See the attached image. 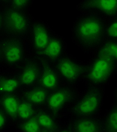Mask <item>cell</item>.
<instances>
[{
  "mask_svg": "<svg viewBox=\"0 0 117 132\" xmlns=\"http://www.w3.org/2000/svg\"><path fill=\"white\" fill-rule=\"evenodd\" d=\"M49 93L48 91L44 89L38 84H36L33 86L25 88V91L21 96L31 102L35 106H45Z\"/></svg>",
  "mask_w": 117,
  "mask_h": 132,
  "instance_id": "2e32d148",
  "label": "cell"
},
{
  "mask_svg": "<svg viewBox=\"0 0 117 132\" xmlns=\"http://www.w3.org/2000/svg\"><path fill=\"white\" fill-rule=\"evenodd\" d=\"M41 70V61L29 59L26 61L23 67L17 74L22 88H27L38 84Z\"/></svg>",
  "mask_w": 117,
  "mask_h": 132,
  "instance_id": "4fadbf2b",
  "label": "cell"
},
{
  "mask_svg": "<svg viewBox=\"0 0 117 132\" xmlns=\"http://www.w3.org/2000/svg\"><path fill=\"white\" fill-rule=\"evenodd\" d=\"M22 88L17 76H0V94L17 92Z\"/></svg>",
  "mask_w": 117,
  "mask_h": 132,
  "instance_id": "e0dca14e",
  "label": "cell"
},
{
  "mask_svg": "<svg viewBox=\"0 0 117 132\" xmlns=\"http://www.w3.org/2000/svg\"><path fill=\"white\" fill-rule=\"evenodd\" d=\"M104 39H117V17L112 18L111 20L106 23Z\"/></svg>",
  "mask_w": 117,
  "mask_h": 132,
  "instance_id": "7402d4cb",
  "label": "cell"
},
{
  "mask_svg": "<svg viewBox=\"0 0 117 132\" xmlns=\"http://www.w3.org/2000/svg\"><path fill=\"white\" fill-rule=\"evenodd\" d=\"M62 79L53 64L41 61V70L38 84L49 92L62 85Z\"/></svg>",
  "mask_w": 117,
  "mask_h": 132,
  "instance_id": "7c38bea8",
  "label": "cell"
},
{
  "mask_svg": "<svg viewBox=\"0 0 117 132\" xmlns=\"http://www.w3.org/2000/svg\"><path fill=\"white\" fill-rule=\"evenodd\" d=\"M64 132H105L104 120L98 116L74 117L65 126H62Z\"/></svg>",
  "mask_w": 117,
  "mask_h": 132,
  "instance_id": "9c48e42d",
  "label": "cell"
},
{
  "mask_svg": "<svg viewBox=\"0 0 117 132\" xmlns=\"http://www.w3.org/2000/svg\"><path fill=\"white\" fill-rule=\"evenodd\" d=\"M95 50V54L107 56L117 61V39H104Z\"/></svg>",
  "mask_w": 117,
  "mask_h": 132,
  "instance_id": "ac0fdd59",
  "label": "cell"
},
{
  "mask_svg": "<svg viewBox=\"0 0 117 132\" xmlns=\"http://www.w3.org/2000/svg\"><path fill=\"white\" fill-rule=\"evenodd\" d=\"M2 14L3 30L11 37L21 39L29 33L32 22L25 11L16 10L6 6Z\"/></svg>",
  "mask_w": 117,
  "mask_h": 132,
  "instance_id": "277c9868",
  "label": "cell"
},
{
  "mask_svg": "<svg viewBox=\"0 0 117 132\" xmlns=\"http://www.w3.org/2000/svg\"><path fill=\"white\" fill-rule=\"evenodd\" d=\"M16 128L18 131L21 132H44L35 116L26 120L16 122Z\"/></svg>",
  "mask_w": 117,
  "mask_h": 132,
  "instance_id": "ffe728a7",
  "label": "cell"
},
{
  "mask_svg": "<svg viewBox=\"0 0 117 132\" xmlns=\"http://www.w3.org/2000/svg\"><path fill=\"white\" fill-rule=\"evenodd\" d=\"M78 96L77 92L74 87L71 85H61L49 93L45 106L59 116L68 106H71Z\"/></svg>",
  "mask_w": 117,
  "mask_h": 132,
  "instance_id": "8992f818",
  "label": "cell"
},
{
  "mask_svg": "<svg viewBox=\"0 0 117 132\" xmlns=\"http://www.w3.org/2000/svg\"><path fill=\"white\" fill-rule=\"evenodd\" d=\"M35 109L36 106L35 105L20 95L17 112V121L26 120L34 116Z\"/></svg>",
  "mask_w": 117,
  "mask_h": 132,
  "instance_id": "d6986e66",
  "label": "cell"
},
{
  "mask_svg": "<svg viewBox=\"0 0 117 132\" xmlns=\"http://www.w3.org/2000/svg\"><path fill=\"white\" fill-rule=\"evenodd\" d=\"M66 52L67 44L65 38L55 32L38 59L40 61L54 64Z\"/></svg>",
  "mask_w": 117,
  "mask_h": 132,
  "instance_id": "8fae6325",
  "label": "cell"
},
{
  "mask_svg": "<svg viewBox=\"0 0 117 132\" xmlns=\"http://www.w3.org/2000/svg\"><path fill=\"white\" fill-rule=\"evenodd\" d=\"M117 72V61L109 57L95 54L83 76L84 80L89 85L103 87L112 80Z\"/></svg>",
  "mask_w": 117,
  "mask_h": 132,
  "instance_id": "3957f363",
  "label": "cell"
},
{
  "mask_svg": "<svg viewBox=\"0 0 117 132\" xmlns=\"http://www.w3.org/2000/svg\"><path fill=\"white\" fill-rule=\"evenodd\" d=\"M0 61H2V54H1V48H0Z\"/></svg>",
  "mask_w": 117,
  "mask_h": 132,
  "instance_id": "4316f807",
  "label": "cell"
},
{
  "mask_svg": "<svg viewBox=\"0 0 117 132\" xmlns=\"http://www.w3.org/2000/svg\"><path fill=\"white\" fill-rule=\"evenodd\" d=\"M32 2L33 0H8L7 2V6L16 10L26 11L31 5Z\"/></svg>",
  "mask_w": 117,
  "mask_h": 132,
  "instance_id": "603a6c76",
  "label": "cell"
},
{
  "mask_svg": "<svg viewBox=\"0 0 117 132\" xmlns=\"http://www.w3.org/2000/svg\"><path fill=\"white\" fill-rule=\"evenodd\" d=\"M104 96L102 87L89 85L71 105L68 113L73 117L98 116L104 105Z\"/></svg>",
  "mask_w": 117,
  "mask_h": 132,
  "instance_id": "7a4b0ae2",
  "label": "cell"
},
{
  "mask_svg": "<svg viewBox=\"0 0 117 132\" xmlns=\"http://www.w3.org/2000/svg\"><path fill=\"white\" fill-rule=\"evenodd\" d=\"M34 116L44 132L61 131L62 126L59 122L58 116L51 112L45 106H36Z\"/></svg>",
  "mask_w": 117,
  "mask_h": 132,
  "instance_id": "5bb4252c",
  "label": "cell"
},
{
  "mask_svg": "<svg viewBox=\"0 0 117 132\" xmlns=\"http://www.w3.org/2000/svg\"><path fill=\"white\" fill-rule=\"evenodd\" d=\"M3 30V18L2 14L0 12V31Z\"/></svg>",
  "mask_w": 117,
  "mask_h": 132,
  "instance_id": "d4e9b609",
  "label": "cell"
},
{
  "mask_svg": "<svg viewBox=\"0 0 117 132\" xmlns=\"http://www.w3.org/2000/svg\"><path fill=\"white\" fill-rule=\"evenodd\" d=\"M106 23L98 13L82 12L71 27L72 39L83 50H95L104 40Z\"/></svg>",
  "mask_w": 117,
  "mask_h": 132,
  "instance_id": "6da1fadb",
  "label": "cell"
},
{
  "mask_svg": "<svg viewBox=\"0 0 117 132\" xmlns=\"http://www.w3.org/2000/svg\"><path fill=\"white\" fill-rule=\"evenodd\" d=\"M30 32L34 51L39 58L55 32L47 22L41 20H34L32 22Z\"/></svg>",
  "mask_w": 117,
  "mask_h": 132,
  "instance_id": "52a82bcc",
  "label": "cell"
},
{
  "mask_svg": "<svg viewBox=\"0 0 117 132\" xmlns=\"http://www.w3.org/2000/svg\"><path fill=\"white\" fill-rule=\"evenodd\" d=\"M8 0H0V2H8Z\"/></svg>",
  "mask_w": 117,
  "mask_h": 132,
  "instance_id": "484cf974",
  "label": "cell"
},
{
  "mask_svg": "<svg viewBox=\"0 0 117 132\" xmlns=\"http://www.w3.org/2000/svg\"><path fill=\"white\" fill-rule=\"evenodd\" d=\"M8 119L0 108V131H6L8 128Z\"/></svg>",
  "mask_w": 117,
  "mask_h": 132,
  "instance_id": "cb8c5ba5",
  "label": "cell"
},
{
  "mask_svg": "<svg viewBox=\"0 0 117 132\" xmlns=\"http://www.w3.org/2000/svg\"><path fill=\"white\" fill-rule=\"evenodd\" d=\"M20 98V95L17 92L0 94V108L8 117V120L14 122L17 121Z\"/></svg>",
  "mask_w": 117,
  "mask_h": 132,
  "instance_id": "9a60e30c",
  "label": "cell"
},
{
  "mask_svg": "<svg viewBox=\"0 0 117 132\" xmlns=\"http://www.w3.org/2000/svg\"><path fill=\"white\" fill-rule=\"evenodd\" d=\"M77 9L81 12H98L114 18L117 16V0H81Z\"/></svg>",
  "mask_w": 117,
  "mask_h": 132,
  "instance_id": "30bf717a",
  "label": "cell"
},
{
  "mask_svg": "<svg viewBox=\"0 0 117 132\" xmlns=\"http://www.w3.org/2000/svg\"><path fill=\"white\" fill-rule=\"evenodd\" d=\"M2 61L8 65H17L25 58V49L21 39L10 37L0 42Z\"/></svg>",
  "mask_w": 117,
  "mask_h": 132,
  "instance_id": "ba28073f",
  "label": "cell"
},
{
  "mask_svg": "<svg viewBox=\"0 0 117 132\" xmlns=\"http://www.w3.org/2000/svg\"><path fill=\"white\" fill-rule=\"evenodd\" d=\"M53 66L59 72L62 81L71 85L83 78L87 63L66 52Z\"/></svg>",
  "mask_w": 117,
  "mask_h": 132,
  "instance_id": "5b68a950",
  "label": "cell"
},
{
  "mask_svg": "<svg viewBox=\"0 0 117 132\" xmlns=\"http://www.w3.org/2000/svg\"><path fill=\"white\" fill-rule=\"evenodd\" d=\"M104 123L105 132H117V104L116 102L107 110Z\"/></svg>",
  "mask_w": 117,
  "mask_h": 132,
  "instance_id": "44dd1931",
  "label": "cell"
}]
</instances>
